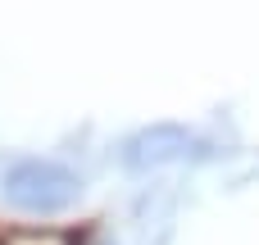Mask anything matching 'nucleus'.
<instances>
[{"label":"nucleus","mask_w":259,"mask_h":245,"mask_svg":"<svg viewBox=\"0 0 259 245\" xmlns=\"http://www.w3.org/2000/svg\"><path fill=\"white\" fill-rule=\"evenodd\" d=\"M196 155H200V141L187 127H178V123H155V127H141L137 136L123 141V164L132 173L182 164V159H196Z\"/></svg>","instance_id":"obj_2"},{"label":"nucleus","mask_w":259,"mask_h":245,"mask_svg":"<svg viewBox=\"0 0 259 245\" xmlns=\"http://www.w3.org/2000/svg\"><path fill=\"white\" fill-rule=\"evenodd\" d=\"M0 245H73V236L55 227H18V232H5Z\"/></svg>","instance_id":"obj_3"},{"label":"nucleus","mask_w":259,"mask_h":245,"mask_svg":"<svg viewBox=\"0 0 259 245\" xmlns=\"http://www.w3.org/2000/svg\"><path fill=\"white\" fill-rule=\"evenodd\" d=\"M77 191H82L77 173L55 159H18L5 173V200L27 214H59L77 200Z\"/></svg>","instance_id":"obj_1"}]
</instances>
